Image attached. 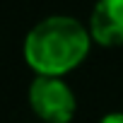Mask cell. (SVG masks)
Here are the masks:
<instances>
[{"mask_svg":"<svg viewBox=\"0 0 123 123\" xmlns=\"http://www.w3.org/2000/svg\"><path fill=\"white\" fill-rule=\"evenodd\" d=\"M89 27L68 15L36 22L24 39V60L36 75L63 77L82 65L92 46Z\"/></svg>","mask_w":123,"mask_h":123,"instance_id":"6da1fadb","label":"cell"},{"mask_svg":"<svg viewBox=\"0 0 123 123\" xmlns=\"http://www.w3.org/2000/svg\"><path fill=\"white\" fill-rule=\"evenodd\" d=\"M29 106L46 123H70L77 109V99L63 77L36 75L29 85Z\"/></svg>","mask_w":123,"mask_h":123,"instance_id":"7a4b0ae2","label":"cell"},{"mask_svg":"<svg viewBox=\"0 0 123 123\" xmlns=\"http://www.w3.org/2000/svg\"><path fill=\"white\" fill-rule=\"evenodd\" d=\"M87 27L94 43L104 48L123 46V0H97Z\"/></svg>","mask_w":123,"mask_h":123,"instance_id":"3957f363","label":"cell"},{"mask_svg":"<svg viewBox=\"0 0 123 123\" xmlns=\"http://www.w3.org/2000/svg\"><path fill=\"white\" fill-rule=\"evenodd\" d=\"M99 123H123V113L121 111H113V113H106Z\"/></svg>","mask_w":123,"mask_h":123,"instance_id":"277c9868","label":"cell"}]
</instances>
